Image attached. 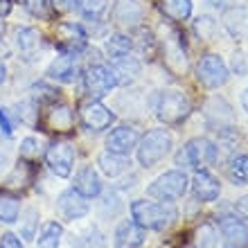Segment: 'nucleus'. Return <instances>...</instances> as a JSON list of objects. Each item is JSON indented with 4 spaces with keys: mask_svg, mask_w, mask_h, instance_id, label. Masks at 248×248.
I'll use <instances>...</instances> for the list:
<instances>
[{
    "mask_svg": "<svg viewBox=\"0 0 248 248\" xmlns=\"http://www.w3.org/2000/svg\"><path fill=\"white\" fill-rule=\"evenodd\" d=\"M131 217L133 221L144 230H167L176 221L178 210L174 201H147L138 199L131 203Z\"/></svg>",
    "mask_w": 248,
    "mask_h": 248,
    "instance_id": "1",
    "label": "nucleus"
},
{
    "mask_svg": "<svg viewBox=\"0 0 248 248\" xmlns=\"http://www.w3.org/2000/svg\"><path fill=\"white\" fill-rule=\"evenodd\" d=\"M138 163L144 170L158 165L171 151V136L167 129H151L138 140Z\"/></svg>",
    "mask_w": 248,
    "mask_h": 248,
    "instance_id": "2",
    "label": "nucleus"
},
{
    "mask_svg": "<svg viewBox=\"0 0 248 248\" xmlns=\"http://www.w3.org/2000/svg\"><path fill=\"white\" fill-rule=\"evenodd\" d=\"M219 158L217 144L208 138H192L183 149L176 154L178 167H192V170H203L208 165H215Z\"/></svg>",
    "mask_w": 248,
    "mask_h": 248,
    "instance_id": "3",
    "label": "nucleus"
},
{
    "mask_svg": "<svg viewBox=\"0 0 248 248\" xmlns=\"http://www.w3.org/2000/svg\"><path fill=\"white\" fill-rule=\"evenodd\" d=\"M192 113V104H189L187 95L178 91H165L158 95L156 99V115L160 122L176 126V124L185 122L187 115Z\"/></svg>",
    "mask_w": 248,
    "mask_h": 248,
    "instance_id": "4",
    "label": "nucleus"
},
{
    "mask_svg": "<svg viewBox=\"0 0 248 248\" xmlns=\"http://www.w3.org/2000/svg\"><path fill=\"white\" fill-rule=\"evenodd\" d=\"M187 176L185 171L174 170V171H165L154 181V183L147 187V194L151 199H158V201H176V199H183L185 192H187Z\"/></svg>",
    "mask_w": 248,
    "mask_h": 248,
    "instance_id": "5",
    "label": "nucleus"
},
{
    "mask_svg": "<svg viewBox=\"0 0 248 248\" xmlns=\"http://www.w3.org/2000/svg\"><path fill=\"white\" fill-rule=\"evenodd\" d=\"M230 77V70L226 61L219 54H203L201 61L196 63V79L205 88H221Z\"/></svg>",
    "mask_w": 248,
    "mask_h": 248,
    "instance_id": "6",
    "label": "nucleus"
},
{
    "mask_svg": "<svg viewBox=\"0 0 248 248\" xmlns=\"http://www.w3.org/2000/svg\"><path fill=\"white\" fill-rule=\"evenodd\" d=\"M147 7L142 0H115L111 7V18L115 25H120L122 30H138L142 25Z\"/></svg>",
    "mask_w": 248,
    "mask_h": 248,
    "instance_id": "7",
    "label": "nucleus"
},
{
    "mask_svg": "<svg viewBox=\"0 0 248 248\" xmlns=\"http://www.w3.org/2000/svg\"><path fill=\"white\" fill-rule=\"evenodd\" d=\"M75 147L70 142H63V140H57L46 149V163L47 167L57 174L59 178H68L72 174V167H75Z\"/></svg>",
    "mask_w": 248,
    "mask_h": 248,
    "instance_id": "8",
    "label": "nucleus"
},
{
    "mask_svg": "<svg viewBox=\"0 0 248 248\" xmlns=\"http://www.w3.org/2000/svg\"><path fill=\"white\" fill-rule=\"evenodd\" d=\"M84 86H86V93L91 95V99H99V97H104V95H108V93L118 86V81H115V77H113V72L108 65L95 63L86 70Z\"/></svg>",
    "mask_w": 248,
    "mask_h": 248,
    "instance_id": "9",
    "label": "nucleus"
},
{
    "mask_svg": "<svg viewBox=\"0 0 248 248\" xmlns=\"http://www.w3.org/2000/svg\"><path fill=\"white\" fill-rule=\"evenodd\" d=\"M79 120L88 131H104L115 122V113L106 108L99 99H88L79 106Z\"/></svg>",
    "mask_w": 248,
    "mask_h": 248,
    "instance_id": "10",
    "label": "nucleus"
},
{
    "mask_svg": "<svg viewBox=\"0 0 248 248\" xmlns=\"http://www.w3.org/2000/svg\"><path fill=\"white\" fill-rule=\"evenodd\" d=\"M221 237L228 248H246L248 246V223L237 215H219L217 217Z\"/></svg>",
    "mask_w": 248,
    "mask_h": 248,
    "instance_id": "11",
    "label": "nucleus"
},
{
    "mask_svg": "<svg viewBox=\"0 0 248 248\" xmlns=\"http://www.w3.org/2000/svg\"><path fill=\"white\" fill-rule=\"evenodd\" d=\"M47 79L52 81H61V84H70L79 77V52H68L61 50L59 57L47 65L46 70Z\"/></svg>",
    "mask_w": 248,
    "mask_h": 248,
    "instance_id": "12",
    "label": "nucleus"
},
{
    "mask_svg": "<svg viewBox=\"0 0 248 248\" xmlns=\"http://www.w3.org/2000/svg\"><path fill=\"white\" fill-rule=\"evenodd\" d=\"M203 113H205V120L215 131H228L235 126V113H232L228 102L219 97V95H215V97H210L205 102Z\"/></svg>",
    "mask_w": 248,
    "mask_h": 248,
    "instance_id": "13",
    "label": "nucleus"
},
{
    "mask_svg": "<svg viewBox=\"0 0 248 248\" xmlns=\"http://www.w3.org/2000/svg\"><path fill=\"white\" fill-rule=\"evenodd\" d=\"M57 41H59V50L81 52L88 43V32L79 23H59L57 25Z\"/></svg>",
    "mask_w": 248,
    "mask_h": 248,
    "instance_id": "14",
    "label": "nucleus"
},
{
    "mask_svg": "<svg viewBox=\"0 0 248 248\" xmlns=\"http://www.w3.org/2000/svg\"><path fill=\"white\" fill-rule=\"evenodd\" d=\"M57 210L61 212L63 219L75 221V219H81V217L88 215L91 205H88V199H86V196H81L77 189L72 187V189H65V192L59 194V199H57Z\"/></svg>",
    "mask_w": 248,
    "mask_h": 248,
    "instance_id": "15",
    "label": "nucleus"
},
{
    "mask_svg": "<svg viewBox=\"0 0 248 248\" xmlns=\"http://www.w3.org/2000/svg\"><path fill=\"white\" fill-rule=\"evenodd\" d=\"M138 131L133 126H118L106 136V151L111 154H120V156H129L131 151L138 147Z\"/></svg>",
    "mask_w": 248,
    "mask_h": 248,
    "instance_id": "16",
    "label": "nucleus"
},
{
    "mask_svg": "<svg viewBox=\"0 0 248 248\" xmlns=\"http://www.w3.org/2000/svg\"><path fill=\"white\" fill-rule=\"evenodd\" d=\"M192 192H194L196 201L212 203L219 199V194H221V183H219V178H215L210 171L196 170L194 178H192Z\"/></svg>",
    "mask_w": 248,
    "mask_h": 248,
    "instance_id": "17",
    "label": "nucleus"
},
{
    "mask_svg": "<svg viewBox=\"0 0 248 248\" xmlns=\"http://www.w3.org/2000/svg\"><path fill=\"white\" fill-rule=\"evenodd\" d=\"M111 72L113 77H115V81H118V86H129L133 84L138 77H140V70H142V65H140V61L136 59V57H131V54H126V57H120V59H111Z\"/></svg>",
    "mask_w": 248,
    "mask_h": 248,
    "instance_id": "18",
    "label": "nucleus"
},
{
    "mask_svg": "<svg viewBox=\"0 0 248 248\" xmlns=\"http://www.w3.org/2000/svg\"><path fill=\"white\" fill-rule=\"evenodd\" d=\"M16 47H18L23 59L32 61L43 47V34L39 30H34V27H20L16 32Z\"/></svg>",
    "mask_w": 248,
    "mask_h": 248,
    "instance_id": "19",
    "label": "nucleus"
},
{
    "mask_svg": "<svg viewBox=\"0 0 248 248\" xmlns=\"http://www.w3.org/2000/svg\"><path fill=\"white\" fill-rule=\"evenodd\" d=\"M46 124L50 131H57V133H65L75 126V111H72L68 104H50V111L46 115Z\"/></svg>",
    "mask_w": 248,
    "mask_h": 248,
    "instance_id": "20",
    "label": "nucleus"
},
{
    "mask_svg": "<svg viewBox=\"0 0 248 248\" xmlns=\"http://www.w3.org/2000/svg\"><path fill=\"white\" fill-rule=\"evenodd\" d=\"M75 189H77L81 196L86 199H95V196L102 194V181H99V174L93 170V165H86L77 171L75 176Z\"/></svg>",
    "mask_w": 248,
    "mask_h": 248,
    "instance_id": "21",
    "label": "nucleus"
},
{
    "mask_svg": "<svg viewBox=\"0 0 248 248\" xmlns=\"http://www.w3.org/2000/svg\"><path fill=\"white\" fill-rule=\"evenodd\" d=\"M223 25L235 39H248V7H230L223 12Z\"/></svg>",
    "mask_w": 248,
    "mask_h": 248,
    "instance_id": "22",
    "label": "nucleus"
},
{
    "mask_svg": "<svg viewBox=\"0 0 248 248\" xmlns=\"http://www.w3.org/2000/svg\"><path fill=\"white\" fill-rule=\"evenodd\" d=\"M144 242V228L136 221H122L115 230V248H138Z\"/></svg>",
    "mask_w": 248,
    "mask_h": 248,
    "instance_id": "23",
    "label": "nucleus"
},
{
    "mask_svg": "<svg viewBox=\"0 0 248 248\" xmlns=\"http://www.w3.org/2000/svg\"><path fill=\"white\" fill-rule=\"evenodd\" d=\"M165 63L176 75L185 72V68H187V54L178 41V34H171V39H165Z\"/></svg>",
    "mask_w": 248,
    "mask_h": 248,
    "instance_id": "24",
    "label": "nucleus"
},
{
    "mask_svg": "<svg viewBox=\"0 0 248 248\" xmlns=\"http://www.w3.org/2000/svg\"><path fill=\"white\" fill-rule=\"evenodd\" d=\"M97 165L108 178H118V176H122L124 171H129L131 160H129V156H120V154L106 151V154H102L97 158Z\"/></svg>",
    "mask_w": 248,
    "mask_h": 248,
    "instance_id": "25",
    "label": "nucleus"
},
{
    "mask_svg": "<svg viewBox=\"0 0 248 248\" xmlns=\"http://www.w3.org/2000/svg\"><path fill=\"white\" fill-rule=\"evenodd\" d=\"M160 12L170 20H187L192 16V0H160Z\"/></svg>",
    "mask_w": 248,
    "mask_h": 248,
    "instance_id": "26",
    "label": "nucleus"
},
{
    "mask_svg": "<svg viewBox=\"0 0 248 248\" xmlns=\"http://www.w3.org/2000/svg\"><path fill=\"white\" fill-rule=\"evenodd\" d=\"M61 237H63V228H61V223L57 221H46L41 226V232H39V248H59L61 244Z\"/></svg>",
    "mask_w": 248,
    "mask_h": 248,
    "instance_id": "27",
    "label": "nucleus"
},
{
    "mask_svg": "<svg viewBox=\"0 0 248 248\" xmlns=\"http://www.w3.org/2000/svg\"><path fill=\"white\" fill-rule=\"evenodd\" d=\"M104 50L108 54V59H120V57H126L133 50V41L126 36V34H113L108 36L104 43Z\"/></svg>",
    "mask_w": 248,
    "mask_h": 248,
    "instance_id": "28",
    "label": "nucleus"
},
{
    "mask_svg": "<svg viewBox=\"0 0 248 248\" xmlns=\"http://www.w3.org/2000/svg\"><path fill=\"white\" fill-rule=\"evenodd\" d=\"M20 215V201L9 192H0V221L14 223Z\"/></svg>",
    "mask_w": 248,
    "mask_h": 248,
    "instance_id": "29",
    "label": "nucleus"
},
{
    "mask_svg": "<svg viewBox=\"0 0 248 248\" xmlns=\"http://www.w3.org/2000/svg\"><path fill=\"white\" fill-rule=\"evenodd\" d=\"M217 239H219V232L210 221L201 223L199 228L194 230V246L196 248H215Z\"/></svg>",
    "mask_w": 248,
    "mask_h": 248,
    "instance_id": "30",
    "label": "nucleus"
},
{
    "mask_svg": "<svg viewBox=\"0 0 248 248\" xmlns=\"http://www.w3.org/2000/svg\"><path fill=\"white\" fill-rule=\"evenodd\" d=\"M228 176L235 185H248V156H235L230 160Z\"/></svg>",
    "mask_w": 248,
    "mask_h": 248,
    "instance_id": "31",
    "label": "nucleus"
},
{
    "mask_svg": "<svg viewBox=\"0 0 248 248\" xmlns=\"http://www.w3.org/2000/svg\"><path fill=\"white\" fill-rule=\"evenodd\" d=\"M75 7L84 14L86 18L97 20L108 7V0H75Z\"/></svg>",
    "mask_w": 248,
    "mask_h": 248,
    "instance_id": "32",
    "label": "nucleus"
},
{
    "mask_svg": "<svg viewBox=\"0 0 248 248\" xmlns=\"http://www.w3.org/2000/svg\"><path fill=\"white\" fill-rule=\"evenodd\" d=\"M57 99H59V91L52 88V86L43 84V81L32 86V102L34 104H54Z\"/></svg>",
    "mask_w": 248,
    "mask_h": 248,
    "instance_id": "33",
    "label": "nucleus"
},
{
    "mask_svg": "<svg viewBox=\"0 0 248 248\" xmlns=\"http://www.w3.org/2000/svg\"><path fill=\"white\" fill-rule=\"evenodd\" d=\"M194 30H196V34H199L201 39H205V41L215 39V32H217V20H215V18H210V16H201V18L196 20Z\"/></svg>",
    "mask_w": 248,
    "mask_h": 248,
    "instance_id": "34",
    "label": "nucleus"
},
{
    "mask_svg": "<svg viewBox=\"0 0 248 248\" xmlns=\"http://www.w3.org/2000/svg\"><path fill=\"white\" fill-rule=\"evenodd\" d=\"M23 7H25L32 16H47L50 0H23Z\"/></svg>",
    "mask_w": 248,
    "mask_h": 248,
    "instance_id": "35",
    "label": "nucleus"
},
{
    "mask_svg": "<svg viewBox=\"0 0 248 248\" xmlns=\"http://www.w3.org/2000/svg\"><path fill=\"white\" fill-rule=\"evenodd\" d=\"M14 129H16V122H14V118H12V111L2 106V108H0V131H2L7 138H12Z\"/></svg>",
    "mask_w": 248,
    "mask_h": 248,
    "instance_id": "36",
    "label": "nucleus"
},
{
    "mask_svg": "<svg viewBox=\"0 0 248 248\" xmlns=\"http://www.w3.org/2000/svg\"><path fill=\"white\" fill-rule=\"evenodd\" d=\"M36 210H27V219H25V226L20 230V235L25 237V239H32L34 237V228L39 226V219H36Z\"/></svg>",
    "mask_w": 248,
    "mask_h": 248,
    "instance_id": "37",
    "label": "nucleus"
},
{
    "mask_svg": "<svg viewBox=\"0 0 248 248\" xmlns=\"http://www.w3.org/2000/svg\"><path fill=\"white\" fill-rule=\"evenodd\" d=\"M39 154V142H36V138H25L23 142H20V156L23 158H32Z\"/></svg>",
    "mask_w": 248,
    "mask_h": 248,
    "instance_id": "38",
    "label": "nucleus"
},
{
    "mask_svg": "<svg viewBox=\"0 0 248 248\" xmlns=\"http://www.w3.org/2000/svg\"><path fill=\"white\" fill-rule=\"evenodd\" d=\"M0 248H23V244L14 232H5L2 239H0Z\"/></svg>",
    "mask_w": 248,
    "mask_h": 248,
    "instance_id": "39",
    "label": "nucleus"
},
{
    "mask_svg": "<svg viewBox=\"0 0 248 248\" xmlns=\"http://www.w3.org/2000/svg\"><path fill=\"white\" fill-rule=\"evenodd\" d=\"M50 5L57 9V12H68L75 7V0H50Z\"/></svg>",
    "mask_w": 248,
    "mask_h": 248,
    "instance_id": "40",
    "label": "nucleus"
},
{
    "mask_svg": "<svg viewBox=\"0 0 248 248\" xmlns=\"http://www.w3.org/2000/svg\"><path fill=\"white\" fill-rule=\"evenodd\" d=\"M237 212H239L244 219H248V194L242 196V199L237 201Z\"/></svg>",
    "mask_w": 248,
    "mask_h": 248,
    "instance_id": "41",
    "label": "nucleus"
},
{
    "mask_svg": "<svg viewBox=\"0 0 248 248\" xmlns=\"http://www.w3.org/2000/svg\"><path fill=\"white\" fill-rule=\"evenodd\" d=\"M12 7H14L12 0H0V18H5L7 14L12 12Z\"/></svg>",
    "mask_w": 248,
    "mask_h": 248,
    "instance_id": "42",
    "label": "nucleus"
},
{
    "mask_svg": "<svg viewBox=\"0 0 248 248\" xmlns=\"http://www.w3.org/2000/svg\"><path fill=\"white\" fill-rule=\"evenodd\" d=\"M242 108H244V111L248 113V88H246V91L242 93Z\"/></svg>",
    "mask_w": 248,
    "mask_h": 248,
    "instance_id": "43",
    "label": "nucleus"
},
{
    "mask_svg": "<svg viewBox=\"0 0 248 248\" xmlns=\"http://www.w3.org/2000/svg\"><path fill=\"white\" fill-rule=\"evenodd\" d=\"M5 77H7V68H5V63L0 61V86L5 84Z\"/></svg>",
    "mask_w": 248,
    "mask_h": 248,
    "instance_id": "44",
    "label": "nucleus"
},
{
    "mask_svg": "<svg viewBox=\"0 0 248 248\" xmlns=\"http://www.w3.org/2000/svg\"><path fill=\"white\" fill-rule=\"evenodd\" d=\"M2 34H5V23H2V18H0V39H2Z\"/></svg>",
    "mask_w": 248,
    "mask_h": 248,
    "instance_id": "45",
    "label": "nucleus"
}]
</instances>
